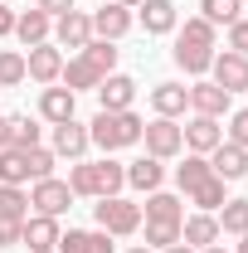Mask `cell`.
<instances>
[{"mask_svg":"<svg viewBox=\"0 0 248 253\" xmlns=\"http://www.w3.org/2000/svg\"><path fill=\"white\" fill-rule=\"evenodd\" d=\"M214 49H219V30L205 20V15H190L185 25H175V49H170V59H175L180 73L205 78L209 63H214Z\"/></svg>","mask_w":248,"mask_h":253,"instance_id":"1","label":"cell"},{"mask_svg":"<svg viewBox=\"0 0 248 253\" xmlns=\"http://www.w3.org/2000/svg\"><path fill=\"white\" fill-rule=\"evenodd\" d=\"M68 190H73V200H107V195H122L126 190V166L112 156L102 161H73L68 166Z\"/></svg>","mask_w":248,"mask_h":253,"instance_id":"2","label":"cell"},{"mask_svg":"<svg viewBox=\"0 0 248 253\" xmlns=\"http://www.w3.org/2000/svg\"><path fill=\"white\" fill-rule=\"evenodd\" d=\"M141 117L126 107V112H97L93 122H88V136H93V146L102 156H112V151H126V146H141Z\"/></svg>","mask_w":248,"mask_h":253,"instance_id":"3","label":"cell"},{"mask_svg":"<svg viewBox=\"0 0 248 253\" xmlns=\"http://www.w3.org/2000/svg\"><path fill=\"white\" fill-rule=\"evenodd\" d=\"M93 219H97L102 234H112V239H131V234H141V205L126 200V195H107V200H97V205H93Z\"/></svg>","mask_w":248,"mask_h":253,"instance_id":"4","label":"cell"},{"mask_svg":"<svg viewBox=\"0 0 248 253\" xmlns=\"http://www.w3.org/2000/svg\"><path fill=\"white\" fill-rule=\"evenodd\" d=\"M141 146H146V156H156V161H175L180 151H185L180 122H170V117H151V122L141 126Z\"/></svg>","mask_w":248,"mask_h":253,"instance_id":"5","label":"cell"},{"mask_svg":"<svg viewBox=\"0 0 248 253\" xmlns=\"http://www.w3.org/2000/svg\"><path fill=\"white\" fill-rule=\"evenodd\" d=\"M68 210H73V190H68V180L49 175V180H34V185H30V214H54V219H63Z\"/></svg>","mask_w":248,"mask_h":253,"instance_id":"6","label":"cell"},{"mask_svg":"<svg viewBox=\"0 0 248 253\" xmlns=\"http://www.w3.org/2000/svg\"><path fill=\"white\" fill-rule=\"evenodd\" d=\"M88 146H93V136H88V122L68 117V122L49 126V151H54L59 161H83V156H88Z\"/></svg>","mask_w":248,"mask_h":253,"instance_id":"7","label":"cell"},{"mask_svg":"<svg viewBox=\"0 0 248 253\" xmlns=\"http://www.w3.org/2000/svg\"><path fill=\"white\" fill-rule=\"evenodd\" d=\"M190 112H195V117H229V112H234V97L224 93V88H219L214 78H195V83H190Z\"/></svg>","mask_w":248,"mask_h":253,"instance_id":"8","label":"cell"},{"mask_svg":"<svg viewBox=\"0 0 248 253\" xmlns=\"http://www.w3.org/2000/svg\"><path fill=\"white\" fill-rule=\"evenodd\" d=\"M25 68H30V78L39 88H49V83L63 78V49L54 39H49V44H34V49H25Z\"/></svg>","mask_w":248,"mask_h":253,"instance_id":"9","label":"cell"},{"mask_svg":"<svg viewBox=\"0 0 248 253\" xmlns=\"http://www.w3.org/2000/svg\"><path fill=\"white\" fill-rule=\"evenodd\" d=\"M68 117H78V93L73 88H63V83H49V88H39V122L59 126Z\"/></svg>","mask_w":248,"mask_h":253,"instance_id":"10","label":"cell"},{"mask_svg":"<svg viewBox=\"0 0 248 253\" xmlns=\"http://www.w3.org/2000/svg\"><path fill=\"white\" fill-rule=\"evenodd\" d=\"M49 39H54L59 49H73V54H78V49L93 39V15H88V10H68V15H59Z\"/></svg>","mask_w":248,"mask_h":253,"instance_id":"11","label":"cell"},{"mask_svg":"<svg viewBox=\"0 0 248 253\" xmlns=\"http://www.w3.org/2000/svg\"><path fill=\"white\" fill-rule=\"evenodd\" d=\"M136 102V78L131 73H107L97 83V112H126Z\"/></svg>","mask_w":248,"mask_h":253,"instance_id":"12","label":"cell"},{"mask_svg":"<svg viewBox=\"0 0 248 253\" xmlns=\"http://www.w3.org/2000/svg\"><path fill=\"white\" fill-rule=\"evenodd\" d=\"M131 25H136V15H131L126 5H117V0H107V5L93 10V34L97 39H112V44H117V39L131 34Z\"/></svg>","mask_w":248,"mask_h":253,"instance_id":"13","label":"cell"},{"mask_svg":"<svg viewBox=\"0 0 248 253\" xmlns=\"http://www.w3.org/2000/svg\"><path fill=\"white\" fill-rule=\"evenodd\" d=\"M209 73H214V83H219L229 97H234V93H248V59H244V54H234V49L214 54Z\"/></svg>","mask_w":248,"mask_h":253,"instance_id":"14","label":"cell"},{"mask_svg":"<svg viewBox=\"0 0 248 253\" xmlns=\"http://www.w3.org/2000/svg\"><path fill=\"white\" fill-rule=\"evenodd\" d=\"M180 136H185V151H195V156H209L219 141H224V126H219L214 117H195V112H190V122L180 126Z\"/></svg>","mask_w":248,"mask_h":253,"instance_id":"15","label":"cell"},{"mask_svg":"<svg viewBox=\"0 0 248 253\" xmlns=\"http://www.w3.org/2000/svg\"><path fill=\"white\" fill-rule=\"evenodd\" d=\"M136 20H141L146 34H175L180 10H175V0H141V5H136Z\"/></svg>","mask_w":248,"mask_h":253,"instance_id":"16","label":"cell"},{"mask_svg":"<svg viewBox=\"0 0 248 253\" xmlns=\"http://www.w3.org/2000/svg\"><path fill=\"white\" fill-rule=\"evenodd\" d=\"M151 112L180 122V117L190 112V88H185V83H156V88H151Z\"/></svg>","mask_w":248,"mask_h":253,"instance_id":"17","label":"cell"},{"mask_svg":"<svg viewBox=\"0 0 248 253\" xmlns=\"http://www.w3.org/2000/svg\"><path fill=\"white\" fill-rule=\"evenodd\" d=\"M209 170H214L219 180L234 185V180H244V175H248V151H244V146H234V141H219L214 151H209Z\"/></svg>","mask_w":248,"mask_h":253,"instance_id":"18","label":"cell"},{"mask_svg":"<svg viewBox=\"0 0 248 253\" xmlns=\"http://www.w3.org/2000/svg\"><path fill=\"white\" fill-rule=\"evenodd\" d=\"M219 239H224V234H219V219H214V214L195 210V214L180 219V244H185V249H209V244H219Z\"/></svg>","mask_w":248,"mask_h":253,"instance_id":"19","label":"cell"},{"mask_svg":"<svg viewBox=\"0 0 248 253\" xmlns=\"http://www.w3.org/2000/svg\"><path fill=\"white\" fill-rule=\"evenodd\" d=\"M54 249L59 253H117V244H112V234H102V229H68V234H59Z\"/></svg>","mask_w":248,"mask_h":253,"instance_id":"20","label":"cell"},{"mask_svg":"<svg viewBox=\"0 0 248 253\" xmlns=\"http://www.w3.org/2000/svg\"><path fill=\"white\" fill-rule=\"evenodd\" d=\"M49 34H54V20H49L39 5L15 15V39H20L25 49H34V44H49Z\"/></svg>","mask_w":248,"mask_h":253,"instance_id":"21","label":"cell"},{"mask_svg":"<svg viewBox=\"0 0 248 253\" xmlns=\"http://www.w3.org/2000/svg\"><path fill=\"white\" fill-rule=\"evenodd\" d=\"M126 185L141 190V195L161 190V185H165V161H156V156H136V161H126Z\"/></svg>","mask_w":248,"mask_h":253,"instance_id":"22","label":"cell"},{"mask_svg":"<svg viewBox=\"0 0 248 253\" xmlns=\"http://www.w3.org/2000/svg\"><path fill=\"white\" fill-rule=\"evenodd\" d=\"M59 219L54 214H30V219L20 224V244H30V253H39V249H54L59 244Z\"/></svg>","mask_w":248,"mask_h":253,"instance_id":"23","label":"cell"},{"mask_svg":"<svg viewBox=\"0 0 248 253\" xmlns=\"http://www.w3.org/2000/svg\"><path fill=\"white\" fill-rule=\"evenodd\" d=\"M107 73L102 68H93V63L83 59V54H73V59H63V88H73V93H97V83H102Z\"/></svg>","mask_w":248,"mask_h":253,"instance_id":"24","label":"cell"},{"mask_svg":"<svg viewBox=\"0 0 248 253\" xmlns=\"http://www.w3.org/2000/svg\"><path fill=\"white\" fill-rule=\"evenodd\" d=\"M141 219H156V224H180L185 219V200L170 195V190H151L146 205H141Z\"/></svg>","mask_w":248,"mask_h":253,"instance_id":"25","label":"cell"},{"mask_svg":"<svg viewBox=\"0 0 248 253\" xmlns=\"http://www.w3.org/2000/svg\"><path fill=\"white\" fill-rule=\"evenodd\" d=\"M214 219H219V234L244 239V234H248V200H244V195H229V200L214 210Z\"/></svg>","mask_w":248,"mask_h":253,"instance_id":"26","label":"cell"},{"mask_svg":"<svg viewBox=\"0 0 248 253\" xmlns=\"http://www.w3.org/2000/svg\"><path fill=\"white\" fill-rule=\"evenodd\" d=\"M214 170H209V156H195V151H185V161L175 166V185H180V195H190L195 185H205Z\"/></svg>","mask_w":248,"mask_h":253,"instance_id":"27","label":"cell"},{"mask_svg":"<svg viewBox=\"0 0 248 253\" xmlns=\"http://www.w3.org/2000/svg\"><path fill=\"white\" fill-rule=\"evenodd\" d=\"M185 200H190V205H195V210H205V214H214L219 205L229 200V180H219V175H209L205 185H195V190H190Z\"/></svg>","mask_w":248,"mask_h":253,"instance_id":"28","label":"cell"},{"mask_svg":"<svg viewBox=\"0 0 248 253\" xmlns=\"http://www.w3.org/2000/svg\"><path fill=\"white\" fill-rule=\"evenodd\" d=\"M0 185H30L25 146H5V151H0Z\"/></svg>","mask_w":248,"mask_h":253,"instance_id":"29","label":"cell"},{"mask_svg":"<svg viewBox=\"0 0 248 253\" xmlns=\"http://www.w3.org/2000/svg\"><path fill=\"white\" fill-rule=\"evenodd\" d=\"M10 146H44V122L30 112H15L10 117Z\"/></svg>","mask_w":248,"mask_h":253,"instance_id":"30","label":"cell"},{"mask_svg":"<svg viewBox=\"0 0 248 253\" xmlns=\"http://www.w3.org/2000/svg\"><path fill=\"white\" fill-rule=\"evenodd\" d=\"M78 54L93 63V68H102V73H117V44H112V39H97V34H93Z\"/></svg>","mask_w":248,"mask_h":253,"instance_id":"31","label":"cell"},{"mask_svg":"<svg viewBox=\"0 0 248 253\" xmlns=\"http://www.w3.org/2000/svg\"><path fill=\"white\" fill-rule=\"evenodd\" d=\"M30 78L25 68V49H0V88H20Z\"/></svg>","mask_w":248,"mask_h":253,"instance_id":"32","label":"cell"},{"mask_svg":"<svg viewBox=\"0 0 248 253\" xmlns=\"http://www.w3.org/2000/svg\"><path fill=\"white\" fill-rule=\"evenodd\" d=\"M0 219H30V190L0 185Z\"/></svg>","mask_w":248,"mask_h":253,"instance_id":"33","label":"cell"},{"mask_svg":"<svg viewBox=\"0 0 248 253\" xmlns=\"http://www.w3.org/2000/svg\"><path fill=\"white\" fill-rule=\"evenodd\" d=\"M200 15H205V20H209V25H224V30H229V25H234V20H239V15H244V5H239V0H200Z\"/></svg>","mask_w":248,"mask_h":253,"instance_id":"34","label":"cell"},{"mask_svg":"<svg viewBox=\"0 0 248 253\" xmlns=\"http://www.w3.org/2000/svg\"><path fill=\"white\" fill-rule=\"evenodd\" d=\"M141 224H146V249H151V253L180 244V224H156V219H141Z\"/></svg>","mask_w":248,"mask_h":253,"instance_id":"35","label":"cell"},{"mask_svg":"<svg viewBox=\"0 0 248 253\" xmlns=\"http://www.w3.org/2000/svg\"><path fill=\"white\" fill-rule=\"evenodd\" d=\"M25 161H30V185L34 180H49V175H54V151H49V146H25Z\"/></svg>","mask_w":248,"mask_h":253,"instance_id":"36","label":"cell"},{"mask_svg":"<svg viewBox=\"0 0 248 253\" xmlns=\"http://www.w3.org/2000/svg\"><path fill=\"white\" fill-rule=\"evenodd\" d=\"M224 141H234V146H244V151H248V107H234V112H229V131H224Z\"/></svg>","mask_w":248,"mask_h":253,"instance_id":"37","label":"cell"},{"mask_svg":"<svg viewBox=\"0 0 248 253\" xmlns=\"http://www.w3.org/2000/svg\"><path fill=\"white\" fill-rule=\"evenodd\" d=\"M224 44H229L234 54H244V59H248V15H239V20L224 30Z\"/></svg>","mask_w":248,"mask_h":253,"instance_id":"38","label":"cell"},{"mask_svg":"<svg viewBox=\"0 0 248 253\" xmlns=\"http://www.w3.org/2000/svg\"><path fill=\"white\" fill-rule=\"evenodd\" d=\"M20 224L25 219H0V249H15L20 244Z\"/></svg>","mask_w":248,"mask_h":253,"instance_id":"39","label":"cell"},{"mask_svg":"<svg viewBox=\"0 0 248 253\" xmlns=\"http://www.w3.org/2000/svg\"><path fill=\"white\" fill-rule=\"evenodd\" d=\"M39 10H44L49 20H59V15H68V10H78V0H39Z\"/></svg>","mask_w":248,"mask_h":253,"instance_id":"40","label":"cell"},{"mask_svg":"<svg viewBox=\"0 0 248 253\" xmlns=\"http://www.w3.org/2000/svg\"><path fill=\"white\" fill-rule=\"evenodd\" d=\"M10 34H15V10L0 5V39H10Z\"/></svg>","mask_w":248,"mask_h":253,"instance_id":"41","label":"cell"},{"mask_svg":"<svg viewBox=\"0 0 248 253\" xmlns=\"http://www.w3.org/2000/svg\"><path fill=\"white\" fill-rule=\"evenodd\" d=\"M10 146V117H0V151Z\"/></svg>","mask_w":248,"mask_h":253,"instance_id":"42","label":"cell"},{"mask_svg":"<svg viewBox=\"0 0 248 253\" xmlns=\"http://www.w3.org/2000/svg\"><path fill=\"white\" fill-rule=\"evenodd\" d=\"M161 253H195V249H185V244H170V249H161Z\"/></svg>","mask_w":248,"mask_h":253,"instance_id":"43","label":"cell"},{"mask_svg":"<svg viewBox=\"0 0 248 253\" xmlns=\"http://www.w3.org/2000/svg\"><path fill=\"white\" fill-rule=\"evenodd\" d=\"M195 253H229L224 244H209V249H195Z\"/></svg>","mask_w":248,"mask_h":253,"instance_id":"44","label":"cell"},{"mask_svg":"<svg viewBox=\"0 0 248 253\" xmlns=\"http://www.w3.org/2000/svg\"><path fill=\"white\" fill-rule=\"evenodd\" d=\"M117 5H126V10H136V5H141V0H117Z\"/></svg>","mask_w":248,"mask_h":253,"instance_id":"45","label":"cell"},{"mask_svg":"<svg viewBox=\"0 0 248 253\" xmlns=\"http://www.w3.org/2000/svg\"><path fill=\"white\" fill-rule=\"evenodd\" d=\"M126 253H151V249H146V244H136V249H126Z\"/></svg>","mask_w":248,"mask_h":253,"instance_id":"46","label":"cell"},{"mask_svg":"<svg viewBox=\"0 0 248 253\" xmlns=\"http://www.w3.org/2000/svg\"><path fill=\"white\" fill-rule=\"evenodd\" d=\"M239 253H248V234H244V239H239Z\"/></svg>","mask_w":248,"mask_h":253,"instance_id":"47","label":"cell"},{"mask_svg":"<svg viewBox=\"0 0 248 253\" xmlns=\"http://www.w3.org/2000/svg\"><path fill=\"white\" fill-rule=\"evenodd\" d=\"M39 253H59V249H39Z\"/></svg>","mask_w":248,"mask_h":253,"instance_id":"48","label":"cell"},{"mask_svg":"<svg viewBox=\"0 0 248 253\" xmlns=\"http://www.w3.org/2000/svg\"><path fill=\"white\" fill-rule=\"evenodd\" d=\"M0 5H15V0H0Z\"/></svg>","mask_w":248,"mask_h":253,"instance_id":"49","label":"cell"}]
</instances>
